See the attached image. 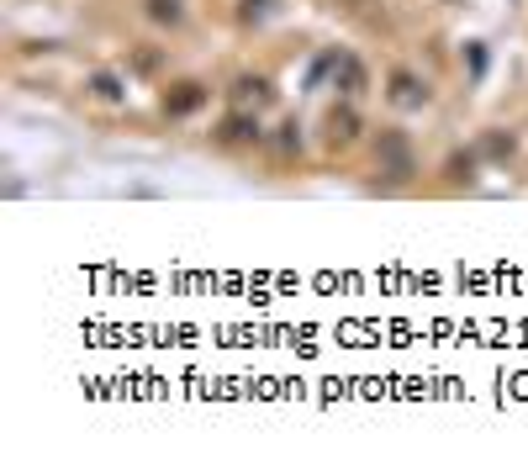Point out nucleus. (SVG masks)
<instances>
[{"label": "nucleus", "instance_id": "f257e3e1", "mask_svg": "<svg viewBox=\"0 0 528 465\" xmlns=\"http://www.w3.org/2000/svg\"><path fill=\"white\" fill-rule=\"evenodd\" d=\"M375 175H381L386 185H407L412 175H418V148H412V138L402 133V127H386L381 143H375Z\"/></svg>", "mask_w": 528, "mask_h": 465}, {"label": "nucleus", "instance_id": "f03ea898", "mask_svg": "<svg viewBox=\"0 0 528 465\" xmlns=\"http://www.w3.org/2000/svg\"><path fill=\"white\" fill-rule=\"evenodd\" d=\"M222 148H238V143H259V117H254V111H228V117H222V127H217V133H212Z\"/></svg>", "mask_w": 528, "mask_h": 465}, {"label": "nucleus", "instance_id": "7ed1b4c3", "mask_svg": "<svg viewBox=\"0 0 528 465\" xmlns=\"http://www.w3.org/2000/svg\"><path fill=\"white\" fill-rule=\"evenodd\" d=\"M333 85L344 90V101H360L365 85H370V69L354 59V53H338V59H333Z\"/></svg>", "mask_w": 528, "mask_h": 465}, {"label": "nucleus", "instance_id": "20e7f679", "mask_svg": "<svg viewBox=\"0 0 528 465\" xmlns=\"http://www.w3.org/2000/svg\"><path fill=\"white\" fill-rule=\"evenodd\" d=\"M386 85H391V101H396V106H428V80H418L412 69L396 64V69L386 74Z\"/></svg>", "mask_w": 528, "mask_h": 465}, {"label": "nucleus", "instance_id": "39448f33", "mask_svg": "<svg viewBox=\"0 0 528 465\" xmlns=\"http://www.w3.org/2000/svg\"><path fill=\"white\" fill-rule=\"evenodd\" d=\"M360 111H354V101H344V106H333L328 111V148H349L354 138H360Z\"/></svg>", "mask_w": 528, "mask_h": 465}, {"label": "nucleus", "instance_id": "423d86ee", "mask_svg": "<svg viewBox=\"0 0 528 465\" xmlns=\"http://www.w3.org/2000/svg\"><path fill=\"white\" fill-rule=\"evenodd\" d=\"M143 16H148L154 27L180 32V27H185V0H143Z\"/></svg>", "mask_w": 528, "mask_h": 465}, {"label": "nucleus", "instance_id": "0eeeda50", "mask_svg": "<svg viewBox=\"0 0 528 465\" xmlns=\"http://www.w3.org/2000/svg\"><path fill=\"white\" fill-rule=\"evenodd\" d=\"M206 101V85H175V96H164V111H169V117H191V111Z\"/></svg>", "mask_w": 528, "mask_h": 465}, {"label": "nucleus", "instance_id": "6e6552de", "mask_svg": "<svg viewBox=\"0 0 528 465\" xmlns=\"http://www.w3.org/2000/svg\"><path fill=\"white\" fill-rule=\"evenodd\" d=\"M90 96H96V101H127V85H122V74H111V69L90 74Z\"/></svg>", "mask_w": 528, "mask_h": 465}, {"label": "nucleus", "instance_id": "1a4fd4ad", "mask_svg": "<svg viewBox=\"0 0 528 465\" xmlns=\"http://www.w3.org/2000/svg\"><path fill=\"white\" fill-rule=\"evenodd\" d=\"M280 133H286V138H280V154H286V159H291V154H301V127H296V122H286Z\"/></svg>", "mask_w": 528, "mask_h": 465}, {"label": "nucleus", "instance_id": "9d476101", "mask_svg": "<svg viewBox=\"0 0 528 465\" xmlns=\"http://www.w3.org/2000/svg\"><path fill=\"white\" fill-rule=\"evenodd\" d=\"M444 6H460V0H444Z\"/></svg>", "mask_w": 528, "mask_h": 465}]
</instances>
